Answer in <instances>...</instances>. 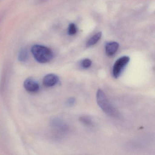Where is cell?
<instances>
[{"label":"cell","mask_w":155,"mask_h":155,"mask_svg":"<svg viewBox=\"0 0 155 155\" xmlns=\"http://www.w3.org/2000/svg\"><path fill=\"white\" fill-rule=\"evenodd\" d=\"M31 52L35 59L41 64L50 62L54 57L51 49L42 45H33L31 47Z\"/></svg>","instance_id":"6da1fadb"},{"label":"cell","mask_w":155,"mask_h":155,"mask_svg":"<svg viewBox=\"0 0 155 155\" xmlns=\"http://www.w3.org/2000/svg\"><path fill=\"white\" fill-rule=\"evenodd\" d=\"M97 101L99 107L103 112L110 117H116L118 112L115 107L110 103L105 92L99 89L97 92Z\"/></svg>","instance_id":"7a4b0ae2"},{"label":"cell","mask_w":155,"mask_h":155,"mask_svg":"<svg viewBox=\"0 0 155 155\" xmlns=\"http://www.w3.org/2000/svg\"><path fill=\"white\" fill-rule=\"evenodd\" d=\"M129 57L123 56L118 59L113 65L112 75L115 78H117L121 75L126 66L130 61Z\"/></svg>","instance_id":"3957f363"},{"label":"cell","mask_w":155,"mask_h":155,"mask_svg":"<svg viewBox=\"0 0 155 155\" xmlns=\"http://www.w3.org/2000/svg\"><path fill=\"white\" fill-rule=\"evenodd\" d=\"M23 85L26 90L30 93H36L40 89V86L38 82L32 79H27Z\"/></svg>","instance_id":"277c9868"},{"label":"cell","mask_w":155,"mask_h":155,"mask_svg":"<svg viewBox=\"0 0 155 155\" xmlns=\"http://www.w3.org/2000/svg\"><path fill=\"white\" fill-rule=\"evenodd\" d=\"M59 80V78L57 75L54 74H48L43 78V85L48 87H54L58 84Z\"/></svg>","instance_id":"5b68a950"},{"label":"cell","mask_w":155,"mask_h":155,"mask_svg":"<svg viewBox=\"0 0 155 155\" xmlns=\"http://www.w3.org/2000/svg\"><path fill=\"white\" fill-rule=\"evenodd\" d=\"M119 44L117 42H110L107 43L105 47L106 54L109 56H112L117 51Z\"/></svg>","instance_id":"8992f818"},{"label":"cell","mask_w":155,"mask_h":155,"mask_svg":"<svg viewBox=\"0 0 155 155\" xmlns=\"http://www.w3.org/2000/svg\"><path fill=\"white\" fill-rule=\"evenodd\" d=\"M101 35H102L101 32H99L92 36L87 42V44H86L87 47L88 48V47H91L95 45L100 39Z\"/></svg>","instance_id":"52a82bcc"},{"label":"cell","mask_w":155,"mask_h":155,"mask_svg":"<svg viewBox=\"0 0 155 155\" xmlns=\"http://www.w3.org/2000/svg\"><path fill=\"white\" fill-rule=\"evenodd\" d=\"M28 58V52L27 49L23 48L19 51L18 60L21 62H26Z\"/></svg>","instance_id":"ba28073f"},{"label":"cell","mask_w":155,"mask_h":155,"mask_svg":"<svg viewBox=\"0 0 155 155\" xmlns=\"http://www.w3.org/2000/svg\"><path fill=\"white\" fill-rule=\"evenodd\" d=\"M80 120V121L86 126H88V127L93 126V121L89 117H87V116H82L81 117Z\"/></svg>","instance_id":"9c48e42d"},{"label":"cell","mask_w":155,"mask_h":155,"mask_svg":"<svg viewBox=\"0 0 155 155\" xmlns=\"http://www.w3.org/2000/svg\"><path fill=\"white\" fill-rule=\"evenodd\" d=\"M92 64V61L89 59L86 58L83 59L81 63V68L84 69H87L90 68Z\"/></svg>","instance_id":"30bf717a"},{"label":"cell","mask_w":155,"mask_h":155,"mask_svg":"<svg viewBox=\"0 0 155 155\" xmlns=\"http://www.w3.org/2000/svg\"><path fill=\"white\" fill-rule=\"evenodd\" d=\"M77 32V28L76 25L73 23H71L69 25L68 28V34L70 35H74L76 34Z\"/></svg>","instance_id":"8fae6325"},{"label":"cell","mask_w":155,"mask_h":155,"mask_svg":"<svg viewBox=\"0 0 155 155\" xmlns=\"http://www.w3.org/2000/svg\"><path fill=\"white\" fill-rule=\"evenodd\" d=\"M75 102V99L73 97H71L67 101V104L68 106L71 107L72 105H74Z\"/></svg>","instance_id":"7c38bea8"}]
</instances>
